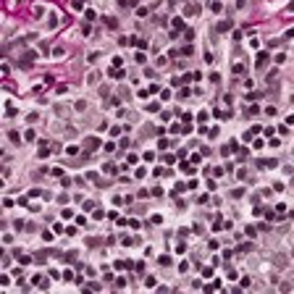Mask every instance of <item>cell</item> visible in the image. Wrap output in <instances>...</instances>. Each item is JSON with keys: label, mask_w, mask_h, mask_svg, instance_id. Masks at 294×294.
<instances>
[{"label": "cell", "mask_w": 294, "mask_h": 294, "mask_svg": "<svg viewBox=\"0 0 294 294\" xmlns=\"http://www.w3.org/2000/svg\"><path fill=\"white\" fill-rule=\"evenodd\" d=\"M144 286H147V289H152V286H158V281L152 278V276H147V278H144Z\"/></svg>", "instance_id": "3"}, {"label": "cell", "mask_w": 294, "mask_h": 294, "mask_svg": "<svg viewBox=\"0 0 294 294\" xmlns=\"http://www.w3.org/2000/svg\"><path fill=\"white\" fill-rule=\"evenodd\" d=\"M134 45H137L139 50H144V47H147V42H144V39H134Z\"/></svg>", "instance_id": "9"}, {"label": "cell", "mask_w": 294, "mask_h": 294, "mask_svg": "<svg viewBox=\"0 0 294 294\" xmlns=\"http://www.w3.org/2000/svg\"><path fill=\"white\" fill-rule=\"evenodd\" d=\"M289 124H294V116H289Z\"/></svg>", "instance_id": "12"}, {"label": "cell", "mask_w": 294, "mask_h": 294, "mask_svg": "<svg viewBox=\"0 0 294 294\" xmlns=\"http://www.w3.org/2000/svg\"><path fill=\"white\" fill-rule=\"evenodd\" d=\"M231 152H236V142H234V139H231V142L226 144V147H221V155H223V158H229Z\"/></svg>", "instance_id": "1"}, {"label": "cell", "mask_w": 294, "mask_h": 294, "mask_svg": "<svg viewBox=\"0 0 294 294\" xmlns=\"http://www.w3.org/2000/svg\"><path fill=\"white\" fill-rule=\"evenodd\" d=\"M66 152H68V155H76L79 147H76V144H68V147H66Z\"/></svg>", "instance_id": "7"}, {"label": "cell", "mask_w": 294, "mask_h": 294, "mask_svg": "<svg viewBox=\"0 0 294 294\" xmlns=\"http://www.w3.org/2000/svg\"><path fill=\"white\" fill-rule=\"evenodd\" d=\"M255 113H260V108H257V105H249V108H247V116H255Z\"/></svg>", "instance_id": "6"}, {"label": "cell", "mask_w": 294, "mask_h": 294, "mask_svg": "<svg viewBox=\"0 0 294 294\" xmlns=\"http://www.w3.org/2000/svg\"><path fill=\"white\" fill-rule=\"evenodd\" d=\"M173 26H176V29H184V19H173Z\"/></svg>", "instance_id": "11"}, {"label": "cell", "mask_w": 294, "mask_h": 294, "mask_svg": "<svg viewBox=\"0 0 294 294\" xmlns=\"http://www.w3.org/2000/svg\"><path fill=\"white\" fill-rule=\"evenodd\" d=\"M87 144H89V150H97V147H100V142H97V139H89Z\"/></svg>", "instance_id": "10"}, {"label": "cell", "mask_w": 294, "mask_h": 294, "mask_svg": "<svg viewBox=\"0 0 294 294\" xmlns=\"http://www.w3.org/2000/svg\"><path fill=\"white\" fill-rule=\"evenodd\" d=\"M50 155V150H47V144L45 142H39V158H47Z\"/></svg>", "instance_id": "2"}, {"label": "cell", "mask_w": 294, "mask_h": 294, "mask_svg": "<svg viewBox=\"0 0 294 294\" xmlns=\"http://www.w3.org/2000/svg\"><path fill=\"white\" fill-rule=\"evenodd\" d=\"M181 171H184V173H189V176H192V173H194V171H197V168H192V165H189V163H181Z\"/></svg>", "instance_id": "4"}, {"label": "cell", "mask_w": 294, "mask_h": 294, "mask_svg": "<svg viewBox=\"0 0 294 294\" xmlns=\"http://www.w3.org/2000/svg\"><path fill=\"white\" fill-rule=\"evenodd\" d=\"M16 260H19L21 265H26V263H32V257H29V255H16Z\"/></svg>", "instance_id": "5"}, {"label": "cell", "mask_w": 294, "mask_h": 294, "mask_svg": "<svg viewBox=\"0 0 294 294\" xmlns=\"http://www.w3.org/2000/svg\"><path fill=\"white\" fill-rule=\"evenodd\" d=\"M147 111H150V113H158V111H160V105H158V103H150V105H147Z\"/></svg>", "instance_id": "8"}]
</instances>
